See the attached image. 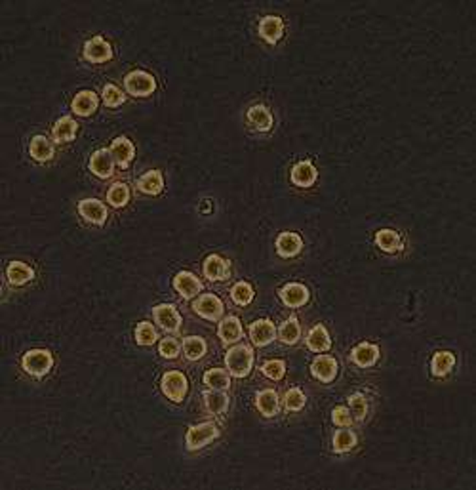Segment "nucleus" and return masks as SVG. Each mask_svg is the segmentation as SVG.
<instances>
[{
  "instance_id": "obj_14",
  "label": "nucleus",
  "mask_w": 476,
  "mask_h": 490,
  "mask_svg": "<svg viewBox=\"0 0 476 490\" xmlns=\"http://www.w3.org/2000/svg\"><path fill=\"white\" fill-rule=\"evenodd\" d=\"M277 324L273 323L270 319H258L248 329L251 345H256V348H267V345H270V343L277 340Z\"/></svg>"
},
{
  "instance_id": "obj_16",
  "label": "nucleus",
  "mask_w": 476,
  "mask_h": 490,
  "mask_svg": "<svg viewBox=\"0 0 476 490\" xmlns=\"http://www.w3.org/2000/svg\"><path fill=\"white\" fill-rule=\"evenodd\" d=\"M278 298L286 307L297 310V307H303V305L309 303L311 292L303 283H288L278 290Z\"/></svg>"
},
{
  "instance_id": "obj_8",
  "label": "nucleus",
  "mask_w": 476,
  "mask_h": 490,
  "mask_svg": "<svg viewBox=\"0 0 476 490\" xmlns=\"http://www.w3.org/2000/svg\"><path fill=\"white\" fill-rule=\"evenodd\" d=\"M172 286L183 300H194L204 290V284H202L199 275H194L193 271L175 273V277L172 278Z\"/></svg>"
},
{
  "instance_id": "obj_36",
  "label": "nucleus",
  "mask_w": 476,
  "mask_h": 490,
  "mask_svg": "<svg viewBox=\"0 0 476 490\" xmlns=\"http://www.w3.org/2000/svg\"><path fill=\"white\" fill-rule=\"evenodd\" d=\"M373 240H375V246L385 254H394V252L402 250V237L394 229H380L375 233Z\"/></svg>"
},
{
  "instance_id": "obj_27",
  "label": "nucleus",
  "mask_w": 476,
  "mask_h": 490,
  "mask_svg": "<svg viewBox=\"0 0 476 490\" xmlns=\"http://www.w3.org/2000/svg\"><path fill=\"white\" fill-rule=\"evenodd\" d=\"M135 189L143 195H149V197H158V195L164 191V176H162L161 170H149L145 174L137 180L135 183Z\"/></svg>"
},
{
  "instance_id": "obj_11",
  "label": "nucleus",
  "mask_w": 476,
  "mask_h": 490,
  "mask_svg": "<svg viewBox=\"0 0 476 490\" xmlns=\"http://www.w3.org/2000/svg\"><path fill=\"white\" fill-rule=\"evenodd\" d=\"M80 218L90 223V226L104 227L107 223V218H109V210L105 207L101 200L97 199H82L78 202L77 207Z\"/></svg>"
},
{
  "instance_id": "obj_1",
  "label": "nucleus",
  "mask_w": 476,
  "mask_h": 490,
  "mask_svg": "<svg viewBox=\"0 0 476 490\" xmlns=\"http://www.w3.org/2000/svg\"><path fill=\"white\" fill-rule=\"evenodd\" d=\"M253 362H256V353L248 343H234L231 348H227L225 368L232 378L237 380L248 378L253 370Z\"/></svg>"
},
{
  "instance_id": "obj_17",
  "label": "nucleus",
  "mask_w": 476,
  "mask_h": 490,
  "mask_svg": "<svg viewBox=\"0 0 476 490\" xmlns=\"http://www.w3.org/2000/svg\"><path fill=\"white\" fill-rule=\"evenodd\" d=\"M109 151L113 159H115L116 168H120V170H128L132 161L135 159V145L126 136L115 137L113 143H111Z\"/></svg>"
},
{
  "instance_id": "obj_39",
  "label": "nucleus",
  "mask_w": 476,
  "mask_h": 490,
  "mask_svg": "<svg viewBox=\"0 0 476 490\" xmlns=\"http://www.w3.org/2000/svg\"><path fill=\"white\" fill-rule=\"evenodd\" d=\"M253 298H256V290H253V286H251L250 283H246V281H238V283L232 284V288H231L232 303H237V305H240V307H246V305H250V303L253 302Z\"/></svg>"
},
{
  "instance_id": "obj_18",
  "label": "nucleus",
  "mask_w": 476,
  "mask_h": 490,
  "mask_svg": "<svg viewBox=\"0 0 476 490\" xmlns=\"http://www.w3.org/2000/svg\"><path fill=\"white\" fill-rule=\"evenodd\" d=\"M318 180V170L311 161L296 162L290 170V181L299 189L313 188Z\"/></svg>"
},
{
  "instance_id": "obj_40",
  "label": "nucleus",
  "mask_w": 476,
  "mask_h": 490,
  "mask_svg": "<svg viewBox=\"0 0 476 490\" xmlns=\"http://www.w3.org/2000/svg\"><path fill=\"white\" fill-rule=\"evenodd\" d=\"M284 408L288 412H301L305 405H307V395L303 393L301 387H290L282 397Z\"/></svg>"
},
{
  "instance_id": "obj_2",
  "label": "nucleus",
  "mask_w": 476,
  "mask_h": 490,
  "mask_svg": "<svg viewBox=\"0 0 476 490\" xmlns=\"http://www.w3.org/2000/svg\"><path fill=\"white\" fill-rule=\"evenodd\" d=\"M54 362H56V359H54L52 351L42 348L29 349L21 357L23 372L31 376V378H35V380H42V378L50 374L54 368Z\"/></svg>"
},
{
  "instance_id": "obj_19",
  "label": "nucleus",
  "mask_w": 476,
  "mask_h": 490,
  "mask_svg": "<svg viewBox=\"0 0 476 490\" xmlns=\"http://www.w3.org/2000/svg\"><path fill=\"white\" fill-rule=\"evenodd\" d=\"M277 254L284 259H292L299 256L303 250V239L301 235L296 231H282L277 237Z\"/></svg>"
},
{
  "instance_id": "obj_24",
  "label": "nucleus",
  "mask_w": 476,
  "mask_h": 490,
  "mask_svg": "<svg viewBox=\"0 0 476 490\" xmlns=\"http://www.w3.org/2000/svg\"><path fill=\"white\" fill-rule=\"evenodd\" d=\"M305 345L313 353H326L332 349V338H330L328 329L322 323L315 324L305 336Z\"/></svg>"
},
{
  "instance_id": "obj_45",
  "label": "nucleus",
  "mask_w": 476,
  "mask_h": 490,
  "mask_svg": "<svg viewBox=\"0 0 476 490\" xmlns=\"http://www.w3.org/2000/svg\"><path fill=\"white\" fill-rule=\"evenodd\" d=\"M332 422H334L335 427H351L354 419L349 407L339 405V407H335L334 410H332Z\"/></svg>"
},
{
  "instance_id": "obj_7",
  "label": "nucleus",
  "mask_w": 476,
  "mask_h": 490,
  "mask_svg": "<svg viewBox=\"0 0 476 490\" xmlns=\"http://www.w3.org/2000/svg\"><path fill=\"white\" fill-rule=\"evenodd\" d=\"M153 321L166 334H177L183 324V317L174 303H158L153 307Z\"/></svg>"
},
{
  "instance_id": "obj_20",
  "label": "nucleus",
  "mask_w": 476,
  "mask_h": 490,
  "mask_svg": "<svg viewBox=\"0 0 476 490\" xmlns=\"http://www.w3.org/2000/svg\"><path fill=\"white\" fill-rule=\"evenodd\" d=\"M380 345H375L372 342H361L358 345H354L349 359L351 362H354L356 367L361 368H372L375 362L380 361Z\"/></svg>"
},
{
  "instance_id": "obj_41",
  "label": "nucleus",
  "mask_w": 476,
  "mask_h": 490,
  "mask_svg": "<svg viewBox=\"0 0 476 490\" xmlns=\"http://www.w3.org/2000/svg\"><path fill=\"white\" fill-rule=\"evenodd\" d=\"M101 99H104V104L107 105L109 109H115V107L124 105V102H126V92L120 90L116 84L109 82L105 84L104 90H101Z\"/></svg>"
},
{
  "instance_id": "obj_37",
  "label": "nucleus",
  "mask_w": 476,
  "mask_h": 490,
  "mask_svg": "<svg viewBox=\"0 0 476 490\" xmlns=\"http://www.w3.org/2000/svg\"><path fill=\"white\" fill-rule=\"evenodd\" d=\"M130 199H132V191H130L128 183L124 181H116L107 189V204L115 210L128 207Z\"/></svg>"
},
{
  "instance_id": "obj_38",
  "label": "nucleus",
  "mask_w": 476,
  "mask_h": 490,
  "mask_svg": "<svg viewBox=\"0 0 476 490\" xmlns=\"http://www.w3.org/2000/svg\"><path fill=\"white\" fill-rule=\"evenodd\" d=\"M134 336H135V342H137V345H142V348H151V345H155V343L158 342V338H161L155 324L149 323V321L137 323V326H135L134 330Z\"/></svg>"
},
{
  "instance_id": "obj_22",
  "label": "nucleus",
  "mask_w": 476,
  "mask_h": 490,
  "mask_svg": "<svg viewBox=\"0 0 476 490\" xmlns=\"http://www.w3.org/2000/svg\"><path fill=\"white\" fill-rule=\"evenodd\" d=\"M29 155L35 162H40V164H46L50 162L56 155V145H54V140H50L48 136H42V134H37V136L31 137V143H29Z\"/></svg>"
},
{
  "instance_id": "obj_12",
  "label": "nucleus",
  "mask_w": 476,
  "mask_h": 490,
  "mask_svg": "<svg viewBox=\"0 0 476 490\" xmlns=\"http://www.w3.org/2000/svg\"><path fill=\"white\" fill-rule=\"evenodd\" d=\"M311 374L322 384H332L339 374V365L332 355L318 353L311 362Z\"/></svg>"
},
{
  "instance_id": "obj_43",
  "label": "nucleus",
  "mask_w": 476,
  "mask_h": 490,
  "mask_svg": "<svg viewBox=\"0 0 476 490\" xmlns=\"http://www.w3.org/2000/svg\"><path fill=\"white\" fill-rule=\"evenodd\" d=\"M261 374L273 381L284 380L286 376V362L282 359H269L261 365Z\"/></svg>"
},
{
  "instance_id": "obj_42",
  "label": "nucleus",
  "mask_w": 476,
  "mask_h": 490,
  "mask_svg": "<svg viewBox=\"0 0 476 490\" xmlns=\"http://www.w3.org/2000/svg\"><path fill=\"white\" fill-rule=\"evenodd\" d=\"M368 399L364 393H353L349 397V410L353 414L354 422H364L368 416Z\"/></svg>"
},
{
  "instance_id": "obj_9",
  "label": "nucleus",
  "mask_w": 476,
  "mask_h": 490,
  "mask_svg": "<svg viewBox=\"0 0 476 490\" xmlns=\"http://www.w3.org/2000/svg\"><path fill=\"white\" fill-rule=\"evenodd\" d=\"M113 56H115V52H113L111 42H107V40H105L104 37H99V35H97V37H92L90 40L84 42L82 58L86 59V61H90V63H107V61L113 59Z\"/></svg>"
},
{
  "instance_id": "obj_33",
  "label": "nucleus",
  "mask_w": 476,
  "mask_h": 490,
  "mask_svg": "<svg viewBox=\"0 0 476 490\" xmlns=\"http://www.w3.org/2000/svg\"><path fill=\"white\" fill-rule=\"evenodd\" d=\"M232 376L229 374L227 368H210L202 376V381L208 389H218V391H229L231 389Z\"/></svg>"
},
{
  "instance_id": "obj_10",
  "label": "nucleus",
  "mask_w": 476,
  "mask_h": 490,
  "mask_svg": "<svg viewBox=\"0 0 476 490\" xmlns=\"http://www.w3.org/2000/svg\"><path fill=\"white\" fill-rule=\"evenodd\" d=\"M202 275L210 283H225L231 277V262L219 254H210L202 262Z\"/></svg>"
},
{
  "instance_id": "obj_21",
  "label": "nucleus",
  "mask_w": 476,
  "mask_h": 490,
  "mask_svg": "<svg viewBox=\"0 0 476 490\" xmlns=\"http://www.w3.org/2000/svg\"><path fill=\"white\" fill-rule=\"evenodd\" d=\"M259 37L267 42V44L275 46L280 42L284 37V20L280 16H265L261 18L258 25Z\"/></svg>"
},
{
  "instance_id": "obj_30",
  "label": "nucleus",
  "mask_w": 476,
  "mask_h": 490,
  "mask_svg": "<svg viewBox=\"0 0 476 490\" xmlns=\"http://www.w3.org/2000/svg\"><path fill=\"white\" fill-rule=\"evenodd\" d=\"M181 353L189 362L202 361L208 353V343L202 336H187L181 342Z\"/></svg>"
},
{
  "instance_id": "obj_34",
  "label": "nucleus",
  "mask_w": 476,
  "mask_h": 490,
  "mask_svg": "<svg viewBox=\"0 0 476 490\" xmlns=\"http://www.w3.org/2000/svg\"><path fill=\"white\" fill-rule=\"evenodd\" d=\"M456 355L451 351H437L431 359V374L434 378H446L456 367Z\"/></svg>"
},
{
  "instance_id": "obj_6",
  "label": "nucleus",
  "mask_w": 476,
  "mask_h": 490,
  "mask_svg": "<svg viewBox=\"0 0 476 490\" xmlns=\"http://www.w3.org/2000/svg\"><path fill=\"white\" fill-rule=\"evenodd\" d=\"M161 389L172 403H183L189 393V380L181 370H168L161 378Z\"/></svg>"
},
{
  "instance_id": "obj_29",
  "label": "nucleus",
  "mask_w": 476,
  "mask_h": 490,
  "mask_svg": "<svg viewBox=\"0 0 476 490\" xmlns=\"http://www.w3.org/2000/svg\"><path fill=\"white\" fill-rule=\"evenodd\" d=\"M35 278V269L31 265H27L25 262L13 259L6 265V281L12 286H25L27 283H31Z\"/></svg>"
},
{
  "instance_id": "obj_35",
  "label": "nucleus",
  "mask_w": 476,
  "mask_h": 490,
  "mask_svg": "<svg viewBox=\"0 0 476 490\" xmlns=\"http://www.w3.org/2000/svg\"><path fill=\"white\" fill-rule=\"evenodd\" d=\"M356 443H358V437L353 429L339 427V429H335L334 437H332V451H334V454H347L356 446Z\"/></svg>"
},
{
  "instance_id": "obj_3",
  "label": "nucleus",
  "mask_w": 476,
  "mask_h": 490,
  "mask_svg": "<svg viewBox=\"0 0 476 490\" xmlns=\"http://www.w3.org/2000/svg\"><path fill=\"white\" fill-rule=\"evenodd\" d=\"M219 435H221V429L215 422L194 424L185 433V448L189 452H199L206 448L208 445H212L215 439H219Z\"/></svg>"
},
{
  "instance_id": "obj_31",
  "label": "nucleus",
  "mask_w": 476,
  "mask_h": 490,
  "mask_svg": "<svg viewBox=\"0 0 476 490\" xmlns=\"http://www.w3.org/2000/svg\"><path fill=\"white\" fill-rule=\"evenodd\" d=\"M202 400H204V408L212 416H223L229 410L231 399L227 391H218V389H208L202 393Z\"/></svg>"
},
{
  "instance_id": "obj_44",
  "label": "nucleus",
  "mask_w": 476,
  "mask_h": 490,
  "mask_svg": "<svg viewBox=\"0 0 476 490\" xmlns=\"http://www.w3.org/2000/svg\"><path fill=\"white\" fill-rule=\"evenodd\" d=\"M158 355H161L162 359L175 361V359L181 355V343L177 342L175 338H172V336L162 338L161 342H158Z\"/></svg>"
},
{
  "instance_id": "obj_25",
  "label": "nucleus",
  "mask_w": 476,
  "mask_h": 490,
  "mask_svg": "<svg viewBox=\"0 0 476 490\" xmlns=\"http://www.w3.org/2000/svg\"><path fill=\"white\" fill-rule=\"evenodd\" d=\"M97 107H99V97H97L96 92L92 90H80L71 102V111L77 116H82V118H88V116L94 115Z\"/></svg>"
},
{
  "instance_id": "obj_5",
  "label": "nucleus",
  "mask_w": 476,
  "mask_h": 490,
  "mask_svg": "<svg viewBox=\"0 0 476 490\" xmlns=\"http://www.w3.org/2000/svg\"><path fill=\"white\" fill-rule=\"evenodd\" d=\"M191 307L200 319L210 321V323H219L225 315V303L221 302V298L215 296V294H210V292H204V294L194 298Z\"/></svg>"
},
{
  "instance_id": "obj_15",
  "label": "nucleus",
  "mask_w": 476,
  "mask_h": 490,
  "mask_svg": "<svg viewBox=\"0 0 476 490\" xmlns=\"http://www.w3.org/2000/svg\"><path fill=\"white\" fill-rule=\"evenodd\" d=\"M88 168H90L92 174L99 178V180H109V178L115 176L116 162L113 159V155H111L109 149L104 147L92 153L90 161H88Z\"/></svg>"
},
{
  "instance_id": "obj_26",
  "label": "nucleus",
  "mask_w": 476,
  "mask_h": 490,
  "mask_svg": "<svg viewBox=\"0 0 476 490\" xmlns=\"http://www.w3.org/2000/svg\"><path fill=\"white\" fill-rule=\"evenodd\" d=\"M246 118H248L251 128L258 130V132H269L273 128V124H275V116H273L269 107L263 104L251 105L248 113H246Z\"/></svg>"
},
{
  "instance_id": "obj_13",
  "label": "nucleus",
  "mask_w": 476,
  "mask_h": 490,
  "mask_svg": "<svg viewBox=\"0 0 476 490\" xmlns=\"http://www.w3.org/2000/svg\"><path fill=\"white\" fill-rule=\"evenodd\" d=\"M218 338L223 348H231L234 343H240L244 338V326L237 315L223 317L218 324Z\"/></svg>"
},
{
  "instance_id": "obj_4",
  "label": "nucleus",
  "mask_w": 476,
  "mask_h": 490,
  "mask_svg": "<svg viewBox=\"0 0 476 490\" xmlns=\"http://www.w3.org/2000/svg\"><path fill=\"white\" fill-rule=\"evenodd\" d=\"M158 88L156 78L151 73L143 71V69H135L130 71L124 77V92L134 97H149L153 96Z\"/></svg>"
},
{
  "instance_id": "obj_23",
  "label": "nucleus",
  "mask_w": 476,
  "mask_h": 490,
  "mask_svg": "<svg viewBox=\"0 0 476 490\" xmlns=\"http://www.w3.org/2000/svg\"><path fill=\"white\" fill-rule=\"evenodd\" d=\"M256 408L263 418H275L280 414V397L275 389H261L256 393Z\"/></svg>"
},
{
  "instance_id": "obj_28",
  "label": "nucleus",
  "mask_w": 476,
  "mask_h": 490,
  "mask_svg": "<svg viewBox=\"0 0 476 490\" xmlns=\"http://www.w3.org/2000/svg\"><path fill=\"white\" fill-rule=\"evenodd\" d=\"M78 134V123L73 116L65 115L56 121L52 126V140L54 143H71Z\"/></svg>"
},
{
  "instance_id": "obj_32",
  "label": "nucleus",
  "mask_w": 476,
  "mask_h": 490,
  "mask_svg": "<svg viewBox=\"0 0 476 490\" xmlns=\"http://www.w3.org/2000/svg\"><path fill=\"white\" fill-rule=\"evenodd\" d=\"M301 323L296 315H290L286 321H284L280 326H278L277 340L284 345H296L299 340H301Z\"/></svg>"
}]
</instances>
